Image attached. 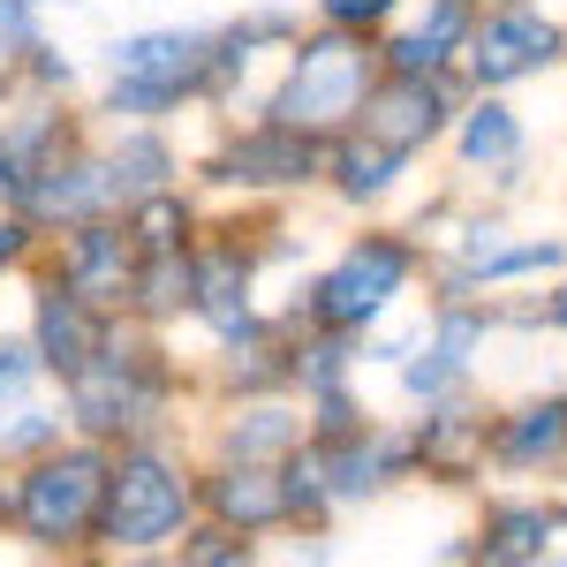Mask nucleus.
<instances>
[{
    "instance_id": "nucleus-1",
    "label": "nucleus",
    "mask_w": 567,
    "mask_h": 567,
    "mask_svg": "<svg viewBox=\"0 0 567 567\" xmlns=\"http://www.w3.org/2000/svg\"><path fill=\"white\" fill-rule=\"evenodd\" d=\"M197 401H205L197 393V363H182L175 333L136 326V318H114L99 355L61 379L69 432L99 439V446H130V439H152V432H189Z\"/></svg>"
},
{
    "instance_id": "nucleus-35",
    "label": "nucleus",
    "mask_w": 567,
    "mask_h": 567,
    "mask_svg": "<svg viewBox=\"0 0 567 567\" xmlns=\"http://www.w3.org/2000/svg\"><path fill=\"white\" fill-rule=\"evenodd\" d=\"M0 537H8V462H0Z\"/></svg>"
},
{
    "instance_id": "nucleus-37",
    "label": "nucleus",
    "mask_w": 567,
    "mask_h": 567,
    "mask_svg": "<svg viewBox=\"0 0 567 567\" xmlns=\"http://www.w3.org/2000/svg\"><path fill=\"white\" fill-rule=\"evenodd\" d=\"M8 91H16V76H0V99H8Z\"/></svg>"
},
{
    "instance_id": "nucleus-25",
    "label": "nucleus",
    "mask_w": 567,
    "mask_h": 567,
    "mask_svg": "<svg viewBox=\"0 0 567 567\" xmlns=\"http://www.w3.org/2000/svg\"><path fill=\"white\" fill-rule=\"evenodd\" d=\"M197 250V243H189ZM189 250H144L130 272V310L136 326H159V333H182L189 326Z\"/></svg>"
},
{
    "instance_id": "nucleus-23",
    "label": "nucleus",
    "mask_w": 567,
    "mask_h": 567,
    "mask_svg": "<svg viewBox=\"0 0 567 567\" xmlns=\"http://www.w3.org/2000/svg\"><path fill=\"white\" fill-rule=\"evenodd\" d=\"M99 152H106V167H114L122 205L144 197V189L189 182V144L175 136V122H99Z\"/></svg>"
},
{
    "instance_id": "nucleus-8",
    "label": "nucleus",
    "mask_w": 567,
    "mask_h": 567,
    "mask_svg": "<svg viewBox=\"0 0 567 567\" xmlns=\"http://www.w3.org/2000/svg\"><path fill=\"white\" fill-rule=\"evenodd\" d=\"M499 341V296H424V333L393 363V401H446L484 386V349Z\"/></svg>"
},
{
    "instance_id": "nucleus-18",
    "label": "nucleus",
    "mask_w": 567,
    "mask_h": 567,
    "mask_svg": "<svg viewBox=\"0 0 567 567\" xmlns=\"http://www.w3.org/2000/svg\"><path fill=\"white\" fill-rule=\"evenodd\" d=\"M23 333H31V349H39V363H45V379L61 386L69 371H84L91 355H99V341H106V310L99 303H84L76 288H61L45 265H31L23 272V318H16Z\"/></svg>"
},
{
    "instance_id": "nucleus-27",
    "label": "nucleus",
    "mask_w": 567,
    "mask_h": 567,
    "mask_svg": "<svg viewBox=\"0 0 567 567\" xmlns=\"http://www.w3.org/2000/svg\"><path fill=\"white\" fill-rule=\"evenodd\" d=\"M69 439V409H61V386H45L39 401H16V409H0V462L16 470V462H31L45 446H61Z\"/></svg>"
},
{
    "instance_id": "nucleus-17",
    "label": "nucleus",
    "mask_w": 567,
    "mask_h": 567,
    "mask_svg": "<svg viewBox=\"0 0 567 567\" xmlns=\"http://www.w3.org/2000/svg\"><path fill=\"white\" fill-rule=\"evenodd\" d=\"M39 265L61 280V288H76L84 303H99L106 318H122L130 310V272H136V243L122 213H99V219H76V227H53L45 235Z\"/></svg>"
},
{
    "instance_id": "nucleus-9",
    "label": "nucleus",
    "mask_w": 567,
    "mask_h": 567,
    "mask_svg": "<svg viewBox=\"0 0 567 567\" xmlns=\"http://www.w3.org/2000/svg\"><path fill=\"white\" fill-rule=\"evenodd\" d=\"M567 69V16L553 0H484L470 53H462V84L470 91H523Z\"/></svg>"
},
{
    "instance_id": "nucleus-2",
    "label": "nucleus",
    "mask_w": 567,
    "mask_h": 567,
    "mask_svg": "<svg viewBox=\"0 0 567 567\" xmlns=\"http://www.w3.org/2000/svg\"><path fill=\"white\" fill-rule=\"evenodd\" d=\"M432 258L416 250V235L401 219H349V235L296 280V296L280 303L288 326H326V333H371L401 303H424Z\"/></svg>"
},
{
    "instance_id": "nucleus-12",
    "label": "nucleus",
    "mask_w": 567,
    "mask_h": 567,
    "mask_svg": "<svg viewBox=\"0 0 567 567\" xmlns=\"http://www.w3.org/2000/svg\"><path fill=\"white\" fill-rule=\"evenodd\" d=\"M484 470H492V484H567V386L492 401Z\"/></svg>"
},
{
    "instance_id": "nucleus-6",
    "label": "nucleus",
    "mask_w": 567,
    "mask_h": 567,
    "mask_svg": "<svg viewBox=\"0 0 567 567\" xmlns=\"http://www.w3.org/2000/svg\"><path fill=\"white\" fill-rule=\"evenodd\" d=\"M189 182L213 205H310L326 182V136L288 130L272 114H235L189 152Z\"/></svg>"
},
{
    "instance_id": "nucleus-24",
    "label": "nucleus",
    "mask_w": 567,
    "mask_h": 567,
    "mask_svg": "<svg viewBox=\"0 0 567 567\" xmlns=\"http://www.w3.org/2000/svg\"><path fill=\"white\" fill-rule=\"evenodd\" d=\"M205 213H213V197L197 189V182H167V189H144L122 205V227H130L136 258L144 250H189L197 235H205Z\"/></svg>"
},
{
    "instance_id": "nucleus-36",
    "label": "nucleus",
    "mask_w": 567,
    "mask_h": 567,
    "mask_svg": "<svg viewBox=\"0 0 567 567\" xmlns=\"http://www.w3.org/2000/svg\"><path fill=\"white\" fill-rule=\"evenodd\" d=\"M39 8H45V16H53V8H84V0H39Z\"/></svg>"
},
{
    "instance_id": "nucleus-20",
    "label": "nucleus",
    "mask_w": 567,
    "mask_h": 567,
    "mask_svg": "<svg viewBox=\"0 0 567 567\" xmlns=\"http://www.w3.org/2000/svg\"><path fill=\"white\" fill-rule=\"evenodd\" d=\"M477 8L484 0H409L401 23L379 39V69L386 76H462Z\"/></svg>"
},
{
    "instance_id": "nucleus-3",
    "label": "nucleus",
    "mask_w": 567,
    "mask_h": 567,
    "mask_svg": "<svg viewBox=\"0 0 567 567\" xmlns=\"http://www.w3.org/2000/svg\"><path fill=\"white\" fill-rule=\"evenodd\" d=\"M213 84V23H130L99 39L91 122H182L205 114Z\"/></svg>"
},
{
    "instance_id": "nucleus-29",
    "label": "nucleus",
    "mask_w": 567,
    "mask_h": 567,
    "mask_svg": "<svg viewBox=\"0 0 567 567\" xmlns=\"http://www.w3.org/2000/svg\"><path fill=\"white\" fill-rule=\"evenodd\" d=\"M499 333H553L567 341V265L553 280H537V296H499Z\"/></svg>"
},
{
    "instance_id": "nucleus-30",
    "label": "nucleus",
    "mask_w": 567,
    "mask_h": 567,
    "mask_svg": "<svg viewBox=\"0 0 567 567\" xmlns=\"http://www.w3.org/2000/svg\"><path fill=\"white\" fill-rule=\"evenodd\" d=\"M16 84L23 91H53V99H91V76H84V61L69 53V45L45 31L23 61H16Z\"/></svg>"
},
{
    "instance_id": "nucleus-11",
    "label": "nucleus",
    "mask_w": 567,
    "mask_h": 567,
    "mask_svg": "<svg viewBox=\"0 0 567 567\" xmlns=\"http://www.w3.org/2000/svg\"><path fill=\"white\" fill-rule=\"evenodd\" d=\"M567 537V499L545 484H492L477 492V523L462 537L439 545V560H470V567H545L560 560Z\"/></svg>"
},
{
    "instance_id": "nucleus-28",
    "label": "nucleus",
    "mask_w": 567,
    "mask_h": 567,
    "mask_svg": "<svg viewBox=\"0 0 567 567\" xmlns=\"http://www.w3.org/2000/svg\"><path fill=\"white\" fill-rule=\"evenodd\" d=\"M175 567H258L265 560V537H243V529L213 523V515H197V523L175 537Z\"/></svg>"
},
{
    "instance_id": "nucleus-15",
    "label": "nucleus",
    "mask_w": 567,
    "mask_h": 567,
    "mask_svg": "<svg viewBox=\"0 0 567 567\" xmlns=\"http://www.w3.org/2000/svg\"><path fill=\"white\" fill-rule=\"evenodd\" d=\"M197 454H235V462H288L310 439L303 393H219L189 416Z\"/></svg>"
},
{
    "instance_id": "nucleus-10",
    "label": "nucleus",
    "mask_w": 567,
    "mask_h": 567,
    "mask_svg": "<svg viewBox=\"0 0 567 567\" xmlns=\"http://www.w3.org/2000/svg\"><path fill=\"white\" fill-rule=\"evenodd\" d=\"M446 167L462 189H484L492 205H515L537 175V144H529V122L515 106V91H462L454 106V130H446Z\"/></svg>"
},
{
    "instance_id": "nucleus-33",
    "label": "nucleus",
    "mask_w": 567,
    "mask_h": 567,
    "mask_svg": "<svg viewBox=\"0 0 567 567\" xmlns=\"http://www.w3.org/2000/svg\"><path fill=\"white\" fill-rule=\"evenodd\" d=\"M53 23H45L39 0H0V76H16V61L45 39Z\"/></svg>"
},
{
    "instance_id": "nucleus-31",
    "label": "nucleus",
    "mask_w": 567,
    "mask_h": 567,
    "mask_svg": "<svg viewBox=\"0 0 567 567\" xmlns=\"http://www.w3.org/2000/svg\"><path fill=\"white\" fill-rule=\"evenodd\" d=\"M45 386H53V379H45V363H39V349H31V333H23V326H0V409L39 401Z\"/></svg>"
},
{
    "instance_id": "nucleus-5",
    "label": "nucleus",
    "mask_w": 567,
    "mask_h": 567,
    "mask_svg": "<svg viewBox=\"0 0 567 567\" xmlns=\"http://www.w3.org/2000/svg\"><path fill=\"white\" fill-rule=\"evenodd\" d=\"M114 446L69 432L8 470V545L31 560H99V507H106Z\"/></svg>"
},
{
    "instance_id": "nucleus-26",
    "label": "nucleus",
    "mask_w": 567,
    "mask_h": 567,
    "mask_svg": "<svg viewBox=\"0 0 567 567\" xmlns=\"http://www.w3.org/2000/svg\"><path fill=\"white\" fill-rule=\"evenodd\" d=\"M567 265V227H515L492 258L477 265V296H515V288H537Z\"/></svg>"
},
{
    "instance_id": "nucleus-32",
    "label": "nucleus",
    "mask_w": 567,
    "mask_h": 567,
    "mask_svg": "<svg viewBox=\"0 0 567 567\" xmlns=\"http://www.w3.org/2000/svg\"><path fill=\"white\" fill-rule=\"evenodd\" d=\"M303 8H310V23H333V31H355V39H386L409 0H303Z\"/></svg>"
},
{
    "instance_id": "nucleus-13",
    "label": "nucleus",
    "mask_w": 567,
    "mask_h": 567,
    "mask_svg": "<svg viewBox=\"0 0 567 567\" xmlns=\"http://www.w3.org/2000/svg\"><path fill=\"white\" fill-rule=\"evenodd\" d=\"M401 416H409V439H416V484H432V492H484L492 484V470H484V424H492L484 386L446 393V401H416Z\"/></svg>"
},
{
    "instance_id": "nucleus-14",
    "label": "nucleus",
    "mask_w": 567,
    "mask_h": 567,
    "mask_svg": "<svg viewBox=\"0 0 567 567\" xmlns=\"http://www.w3.org/2000/svg\"><path fill=\"white\" fill-rule=\"evenodd\" d=\"M76 136H91L84 99H53V91H23V84L8 91L0 99V205H16Z\"/></svg>"
},
{
    "instance_id": "nucleus-19",
    "label": "nucleus",
    "mask_w": 567,
    "mask_h": 567,
    "mask_svg": "<svg viewBox=\"0 0 567 567\" xmlns=\"http://www.w3.org/2000/svg\"><path fill=\"white\" fill-rule=\"evenodd\" d=\"M16 213L31 219L39 235L76 227V219H99V213H122L114 167H106V152H99V122H91V136H76V144H69V152H61L23 197H16Z\"/></svg>"
},
{
    "instance_id": "nucleus-22",
    "label": "nucleus",
    "mask_w": 567,
    "mask_h": 567,
    "mask_svg": "<svg viewBox=\"0 0 567 567\" xmlns=\"http://www.w3.org/2000/svg\"><path fill=\"white\" fill-rule=\"evenodd\" d=\"M462 76H379L371 91V106H363V122L355 130L386 136L401 152H416V159H432L446 130H454V106H462Z\"/></svg>"
},
{
    "instance_id": "nucleus-16",
    "label": "nucleus",
    "mask_w": 567,
    "mask_h": 567,
    "mask_svg": "<svg viewBox=\"0 0 567 567\" xmlns=\"http://www.w3.org/2000/svg\"><path fill=\"white\" fill-rule=\"evenodd\" d=\"M416 152H401L371 130H341L326 136V182H318V205H333L341 219H386L409 189H416Z\"/></svg>"
},
{
    "instance_id": "nucleus-34",
    "label": "nucleus",
    "mask_w": 567,
    "mask_h": 567,
    "mask_svg": "<svg viewBox=\"0 0 567 567\" xmlns=\"http://www.w3.org/2000/svg\"><path fill=\"white\" fill-rule=\"evenodd\" d=\"M39 250H45V235L16 213V205H0V280H16V288H23V272L39 265Z\"/></svg>"
},
{
    "instance_id": "nucleus-7",
    "label": "nucleus",
    "mask_w": 567,
    "mask_h": 567,
    "mask_svg": "<svg viewBox=\"0 0 567 567\" xmlns=\"http://www.w3.org/2000/svg\"><path fill=\"white\" fill-rule=\"evenodd\" d=\"M379 76H386L379 69V39H355V31H333V23H303L296 45L280 53L258 114L288 122V130H310V136H341L363 122Z\"/></svg>"
},
{
    "instance_id": "nucleus-21",
    "label": "nucleus",
    "mask_w": 567,
    "mask_h": 567,
    "mask_svg": "<svg viewBox=\"0 0 567 567\" xmlns=\"http://www.w3.org/2000/svg\"><path fill=\"white\" fill-rule=\"evenodd\" d=\"M197 507L243 537H288V484L280 462H235V454H197Z\"/></svg>"
},
{
    "instance_id": "nucleus-4",
    "label": "nucleus",
    "mask_w": 567,
    "mask_h": 567,
    "mask_svg": "<svg viewBox=\"0 0 567 567\" xmlns=\"http://www.w3.org/2000/svg\"><path fill=\"white\" fill-rule=\"evenodd\" d=\"M197 439L152 432L114 446L106 507H99V560H167L175 537L197 523Z\"/></svg>"
}]
</instances>
